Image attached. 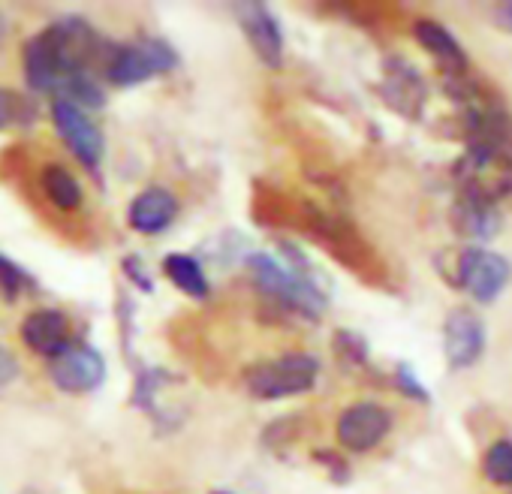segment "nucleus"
<instances>
[{
  "mask_svg": "<svg viewBox=\"0 0 512 494\" xmlns=\"http://www.w3.org/2000/svg\"><path fill=\"white\" fill-rule=\"evenodd\" d=\"M247 269L253 275V284L260 287L263 296H272L284 308L302 314V317H320L326 311V296L323 290L296 266H284L269 254H253L247 257Z\"/></svg>",
  "mask_w": 512,
  "mask_h": 494,
  "instance_id": "f257e3e1",
  "label": "nucleus"
},
{
  "mask_svg": "<svg viewBox=\"0 0 512 494\" xmlns=\"http://www.w3.org/2000/svg\"><path fill=\"white\" fill-rule=\"evenodd\" d=\"M320 377V359L311 353H287L281 359L253 365L244 377V386L253 398L278 401L290 395H305Z\"/></svg>",
  "mask_w": 512,
  "mask_h": 494,
  "instance_id": "f03ea898",
  "label": "nucleus"
},
{
  "mask_svg": "<svg viewBox=\"0 0 512 494\" xmlns=\"http://www.w3.org/2000/svg\"><path fill=\"white\" fill-rule=\"evenodd\" d=\"M178 64L175 49L163 40H136L124 49H115L109 64H106V76L115 85L133 88L142 85L154 76L169 73Z\"/></svg>",
  "mask_w": 512,
  "mask_h": 494,
  "instance_id": "7ed1b4c3",
  "label": "nucleus"
},
{
  "mask_svg": "<svg viewBox=\"0 0 512 494\" xmlns=\"http://www.w3.org/2000/svg\"><path fill=\"white\" fill-rule=\"evenodd\" d=\"M512 278V266L506 257L485 251V247H467L458 257V284L473 296V302H494Z\"/></svg>",
  "mask_w": 512,
  "mask_h": 494,
  "instance_id": "20e7f679",
  "label": "nucleus"
},
{
  "mask_svg": "<svg viewBox=\"0 0 512 494\" xmlns=\"http://www.w3.org/2000/svg\"><path fill=\"white\" fill-rule=\"evenodd\" d=\"M52 118H55V130L64 139V145L76 154V160L97 172L103 163V133L100 127L88 118V112H82L73 103L55 100L52 103Z\"/></svg>",
  "mask_w": 512,
  "mask_h": 494,
  "instance_id": "39448f33",
  "label": "nucleus"
},
{
  "mask_svg": "<svg viewBox=\"0 0 512 494\" xmlns=\"http://www.w3.org/2000/svg\"><path fill=\"white\" fill-rule=\"evenodd\" d=\"M49 377L61 392L85 395V392H94L106 380V362L94 347L70 344L61 356L52 359Z\"/></svg>",
  "mask_w": 512,
  "mask_h": 494,
  "instance_id": "423d86ee",
  "label": "nucleus"
},
{
  "mask_svg": "<svg viewBox=\"0 0 512 494\" xmlns=\"http://www.w3.org/2000/svg\"><path fill=\"white\" fill-rule=\"evenodd\" d=\"M392 428V413L383 404L374 401H359L347 407L338 419V440L350 452H368L383 443V437Z\"/></svg>",
  "mask_w": 512,
  "mask_h": 494,
  "instance_id": "0eeeda50",
  "label": "nucleus"
},
{
  "mask_svg": "<svg viewBox=\"0 0 512 494\" xmlns=\"http://www.w3.org/2000/svg\"><path fill=\"white\" fill-rule=\"evenodd\" d=\"M485 350V323L470 308L449 311L443 323V353L455 371L470 368Z\"/></svg>",
  "mask_w": 512,
  "mask_h": 494,
  "instance_id": "6e6552de",
  "label": "nucleus"
},
{
  "mask_svg": "<svg viewBox=\"0 0 512 494\" xmlns=\"http://www.w3.org/2000/svg\"><path fill=\"white\" fill-rule=\"evenodd\" d=\"M238 19H241V28L247 34L256 58L272 70L281 67L284 64V34H281L275 16L266 10V4H238Z\"/></svg>",
  "mask_w": 512,
  "mask_h": 494,
  "instance_id": "1a4fd4ad",
  "label": "nucleus"
},
{
  "mask_svg": "<svg viewBox=\"0 0 512 494\" xmlns=\"http://www.w3.org/2000/svg\"><path fill=\"white\" fill-rule=\"evenodd\" d=\"M22 341L37 353V356H61L73 341H70V320L67 314L55 311V308H40L34 314L25 317L22 323Z\"/></svg>",
  "mask_w": 512,
  "mask_h": 494,
  "instance_id": "9d476101",
  "label": "nucleus"
},
{
  "mask_svg": "<svg viewBox=\"0 0 512 494\" xmlns=\"http://www.w3.org/2000/svg\"><path fill=\"white\" fill-rule=\"evenodd\" d=\"M175 214H178L175 193L166 187H148L130 205V226L142 235H157V232L169 229Z\"/></svg>",
  "mask_w": 512,
  "mask_h": 494,
  "instance_id": "9b49d317",
  "label": "nucleus"
},
{
  "mask_svg": "<svg viewBox=\"0 0 512 494\" xmlns=\"http://www.w3.org/2000/svg\"><path fill=\"white\" fill-rule=\"evenodd\" d=\"M416 40L419 46L449 73V79H455L458 73L467 70V55L461 49V43L437 22H416Z\"/></svg>",
  "mask_w": 512,
  "mask_h": 494,
  "instance_id": "f8f14e48",
  "label": "nucleus"
},
{
  "mask_svg": "<svg viewBox=\"0 0 512 494\" xmlns=\"http://www.w3.org/2000/svg\"><path fill=\"white\" fill-rule=\"evenodd\" d=\"M383 94L392 109L404 112L407 118H416L422 109V100H425V85L413 67H407L401 61H389V76H386Z\"/></svg>",
  "mask_w": 512,
  "mask_h": 494,
  "instance_id": "ddd939ff",
  "label": "nucleus"
},
{
  "mask_svg": "<svg viewBox=\"0 0 512 494\" xmlns=\"http://www.w3.org/2000/svg\"><path fill=\"white\" fill-rule=\"evenodd\" d=\"M452 223H455L458 235L482 241V238H491L500 229V214L494 211V205L473 202V199H458V205L452 208Z\"/></svg>",
  "mask_w": 512,
  "mask_h": 494,
  "instance_id": "4468645a",
  "label": "nucleus"
},
{
  "mask_svg": "<svg viewBox=\"0 0 512 494\" xmlns=\"http://www.w3.org/2000/svg\"><path fill=\"white\" fill-rule=\"evenodd\" d=\"M40 184H43V193L49 196V202L61 211H76L82 208V184L76 181V175L64 166H46L43 175H40Z\"/></svg>",
  "mask_w": 512,
  "mask_h": 494,
  "instance_id": "2eb2a0df",
  "label": "nucleus"
},
{
  "mask_svg": "<svg viewBox=\"0 0 512 494\" xmlns=\"http://www.w3.org/2000/svg\"><path fill=\"white\" fill-rule=\"evenodd\" d=\"M163 272H166V278L181 290V293H187V296H193V299H205L208 296V278H205V272H202V266L193 260V257H187V254H169L166 260H163Z\"/></svg>",
  "mask_w": 512,
  "mask_h": 494,
  "instance_id": "dca6fc26",
  "label": "nucleus"
},
{
  "mask_svg": "<svg viewBox=\"0 0 512 494\" xmlns=\"http://www.w3.org/2000/svg\"><path fill=\"white\" fill-rule=\"evenodd\" d=\"M37 109L31 100H25L22 94L0 88V130H13V127H28L34 124Z\"/></svg>",
  "mask_w": 512,
  "mask_h": 494,
  "instance_id": "f3484780",
  "label": "nucleus"
},
{
  "mask_svg": "<svg viewBox=\"0 0 512 494\" xmlns=\"http://www.w3.org/2000/svg\"><path fill=\"white\" fill-rule=\"evenodd\" d=\"M482 473L494 485H512V440H497L482 458Z\"/></svg>",
  "mask_w": 512,
  "mask_h": 494,
  "instance_id": "a211bd4d",
  "label": "nucleus"
},
{
  "mask_svg": "<svg viewBox=\"0 0 512 494\" xmlns=\"http://www.w3.org/2000/svg\"><path fill=\"white\" fill-rule=\"evenodd\" d=\"M25 272L19 269V266H13L10 260H4V257H0V287H4L13 299H16V293L25 287Z\"/></svg>",
  "mask_w": 512,
  "mask_h": 494,
  "instance_id": "6ab92c4d",
  "label": "nucleus"
},
{
  "mask_svg": "<svg viewBox=\"0 0 512 494\" xmlns=\"http://www.w3.org/2000/svg\"><path fill=\"white\" fill-rule=\"evenodd\" d=\"M19 371H22L19 359H16L7 347H0V389L10 386V383L19 377Z\"/></svg>",
  "mask_w": 512,
  "mask_h": 494,
  "instance_id": "aec40b11",
  "label": "nucleus"
},
{
  "mask_svg": "<svg viewBox=\"0 0 512 494\" xmlns=\"http://www.w3.org/2000/svg\"><path fill=\"white\" fill-rule=\"evenodd\" d=\"M398 383H401V389H407V395H413L419 401H428V389L413 377L410 365H398Z\"/></svg>",
  "mask_w": 512,
  "mask_h": 494,
  "instance_id": "412c9836",
  "label": "nucleus"
},
{
  "mask_svg": "<svg viewBox=\"0 0 512 494\" xmlns=\"http://www.w3.org/2000/svg\"><path fill=\"white\" fill-rule=\"evenodd\" d=\"M124 272H127V278H130V281H136V284H139V290H148V293H151V281L139 275V260H136V257L124 260Z\"/></svg>",
  "mask_w": 512,
  "mask_h": 494,
  "instance_id": "4be33fe9",
  "label": "nucleus"
},
{
  "mask_svg": "<svg viewBox=\"0 0 512 494\" xmlns=\"http://www.w3.org/2000/svg\"><path fill=\"white\" fill-rule=\"evenodd\" d=\"M500 22H506V25L512 28V4H506V7L500 10Z\"/></svg>",
  "mask_w": 512,
  "mask_h": 494,
  "instance_id": "5701e85b",
  "label": "nucleus"
},
{
  "mask_svg": "<svg viewBox=\"0 0 512 494\" xmlns=\"http://www.w3.org/2000/svg\"><path fill=\"white\" fill-rule=\"evenodd\" d=\"M7 37V19H4V13H0V40Z\"/></svg>",
  "mask_w": 512,
  "mask_h": 494,
  "instance_id": "b1692460",
  "label": "nucleus"
},
{
  "mask_svg": "<svg viewBox=\"0 0 512 494\" xmlns=\"http://www.w3.org/2000/svg\"><path fill=\"white\" fill-rule=\"evenodd\" d=\"M214 494H229V491H214Z\"/></svg>",
  "mask_w": 512,
  "mask_h": 494,
  "instance_id": "393cba45",
  "label": "nucleus"
},
{
  "mask_svg": "<svg viewBox=\"0 0 512 494\" xmlns=\"http://www.w3.org/2000/svg\"><path fill=\"white\" fill-rule=\"evenodd\" d=\"M25 494H34V491H25Z\"/></svg>",
  "mask_w": 512,
  "mask_h": 494,
  "instance_id": "a878e982",
  "label": "nucleus"
}]
</instances>
